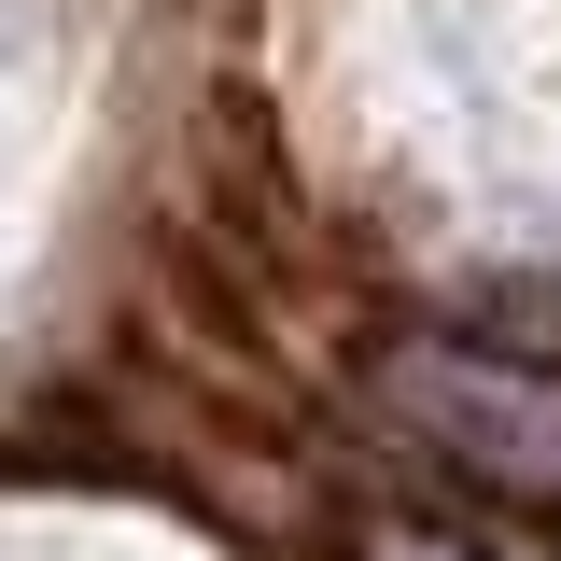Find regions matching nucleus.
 <instances>
[{"instance_id": "1", "label": "nucleus", "mask_w": 561, "mask_h": 561, "mask_svg": "<svg viewBox=\"0 0 561 561\" xmlns=\"http://www.w3.org/2000/svg\"><path fill=\"white\" fill-rule=\"evenodd\" d=\"M379 408L408 421L435 463H463V478H491V491L561 505V365L463 351V337H408L393 365H379Z\"/></svg>"}, {"instance_id": "2", "label": "nucleus", "mask_w": 561, "mask_h": 561, "mask_svg": "<svg viewBox=\"0 0 561 561\" xmlns=\"http://www.w3.org/2000/svg\"><path fill=\"white\" fill-rule=\"evenodd\" d=\"M379 561H463V548H435V534H379Z\"/></svg>"}]
</instances>
